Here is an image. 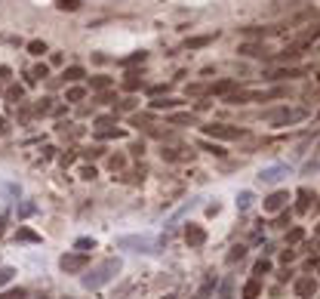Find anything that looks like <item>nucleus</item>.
I'll return each instance as SVG.
<instances>
[{
    "label": "nucleus",
    "instance_id": "8",
    "mask_svg": "<svg viewBox=\"0 0 320 299\" xmlns=\"http://www.w3.org/2000/svg\"><path fill=\"white\" fill-rule=\"evenodd\" d=\"M120 247H139L142 253H154V244H151V241H145V238H123V241H120Z\"/></svg>",
    "mask_w": 320,
    "mask_h": 299
},
{
    "label": "nucleus",
    "instance_id": "36",
    "mask_svg": "<svg viewBox=\"0 0 320 299\" xmlns=\"http://www.w3.org/2000/svg\"><path fill=\"white\" fill-rule=\"evenodd\" d=\"M317 235H320V228H317Z\"/></svg>",
    "mask_w": 320,
    "mask_h": 299
},
{
    "label": "nucleus",
    "instance_id": "34",
    "mask_svg": "<svg viewBox=\"0 0 320 299\" xmlns=\"http://www.w3.org/2000/svg\"><path fill=\"white\" fill-rule=\"evenodd\" d=\"M287 222H290V213H284V216L277 219V228H287Z\"/></svg>",
    "mask_w": 320,
    "mask_h": 299
},
{
    "label": "nucleus",
    "instance_id": "11",
    "mask_svg": "<svg viewBox=\"0 0 320 299\" xmlns=\"http://www.w3.org/2000/svg\"><path fill=\"white\" fill-rule=\"evenodd\" d=\"M259 293H262V284H259V278L247 281V287H243V299H259Z\"/></svg>",
    "mask_w": 320,
    "mask_h": 299
},
{
    "label": "nucleus",
    "instance_id": "15",
    "mask_svg": "<svg viewBox=\"0 0 320 299\" xmlns=\"http://www.w3.org/2000/svg\"><path fill=\"white\" fill-rule=\"evenodd\" d=\"M182 105V99H157V102H151V108H179Z\"/></svg>",
    "mask_w": 320,
    "mask_h": 299
},
{
    "label": "nucleus",
    "instance_id": "25",
    "mask_svg": "<svg viewBox=\"0 0 320 299\" xmlns=\"http://www.w3.org/2000/svg\"><path fill=\"white\" fill-rule=\"evenodd\" d=\"M240 52H243V56H262V49H259V46H253V43L240 46Z\"/></svg>",
    "mask_w": 320,
    "mask_h": 299
},
{
    "label": "nucleus",
    "instance_id": "33",
    "mask_svg": "<svg viewBox=\"0 0 320 299\" xmlns=\"http://www.w3.org/2000/svg\"><path fill=\"white\" fill-rule=\"evenodd\" d=\"M34 77H46V65H37L34 68Z\"/></svg>",
    "mask_w": 320,
    "mask_h": 299
},
{
    "label": "nucleus",
    "instance_id": "2",
    "mask_svg": "<svg viewBox=\"0 0 320 299\" xmlns=\"http://www.w3.org/2000/svg\"><path fill=\"white\" fill-rule=\"evenodd\" d=\"M86 266H89V256L86 253H65L59 259V269L65 275H80V272H86Z\"/></svg>",
    "mask_w": 320,
    "mask_h": 299
},
{
    "label": "nucleus",
    "instance_id": "12",
    "mask_svg": "<svg viewBox=\"0 0 320 299\" xmlns=\"http://www.w3.org/2000/svg\"><path fill=\"white\" fill-rule=\"evenodd\" d=\"M62 77H65L68 83H77V80L83 77V68H80V65H71V68H65V74H62Z\"/></svg>",
    "mask_w": 320,
    "mask_h": 299
},
{
    "label": "nucleus",
    "instance_id": "1",
    "mask_svg": "<svg viewBox=\"0 0 320 299\" xmlns=\"http://www.w3.org/2000/svg\"><path fill=\"white\" fill-rule=\"evenodd\" d=\"M117 272H120V259H105V262H99L96 269H89V275H83L80 281H83L86 290H99V287L108 284Z\"/></svg>",
    "mask_w": 320,
    "mask_h": 299
},
{
    "label": "nucleus",
    "instance_id": "13",
    "mask_svg": "<svg viewBox=\"0 0 320 299\" xmlns=\"http://www.w3.org/2000/svg\"><path fill=\"white\" fill-rule=\"evenodd\" d=\"M234 86H237L234 80H219V83H213V93H219V96H228Z\"/></svg>",
    "mask_w": 320,
    "mask_h": 299
},
{
    "label": "nucleus",
    "instance_id": "19",
    "mask_svg": "<svg viewBox=\"0 0 320 299\" xmlns=\"http://www.w3.org/2000/svg\"><path fill=\"white\" fill-rule=\"evenodd\" d=\"M210 40H213V37H188V43H185V46H188V49H200V46H206Z\"/></svg>",
    "mask_w": 320,
    "mask_h": 299
},
{
    "label": "nucleus",
    "instance_id": "31",
    "mask_svg": "<svg viewBox=\"0 0 320 299\" xmlns=\"http://www.w3.org/2000/svg\"><path fill=\"white\" fill-rule=\"evenodd\" d=\"M173 120H176V124H191V114H176Z\"/></svg>",
    "mask_w": 320,
    "mask_h": 299
},
{
    "label": "nucleus",
    "instance_id": "7",
    "mask_svg": "<svg viewBox=\"0 0 320 299\" xmlns=\"http://www.w3.org/2000/svg\"><path fill=\"white\" fill-rule=\"evenodd\" d=\"M299 117H302V111H274V114H268L271 124H293Z\"/></svg>",
    "mask_w": 320,
    "mask_h": 299
},
{
    "label": "nucleus",
    "instance_id": "20",
    "mask_svg": "<svg viewBox=\"0 0 320 299\" xmlns=\"http://www.w3.org/2000/svg\"><path fill=\"white\" fill-rule=\"evenodd\" d=\"M83 96H86V90H83V86H71V90H68V102H80Z\"/></svg>",
    "mask_w": 320,
    "mask_h": 299
},
{
    "label": "nucleus",
    "instance_id": "26",
    "mask_svg": "<svg viewBox=\"0 0 320 299\" xmlns=\"http://www.w3.org/2000/svg\"><path fill=\"white\" fill-rule=\"evenodd\" d=\"M237 204H240V207H243V210H247V207H250V204H253V195H250V191H243V195H240V198H237Z\"/></svg>",
    "mask_w": 320,
    "mask_h": 299
},
{
    "label": "nucleus",
    "instance_id": "30",
    "mask_svg": "<svg viewBox=\"0 0 320 299\" xmlns=\"http://www.w3.org/2000/svg\"><path fill=\"white\" fill-rule=\"evenodd\" d=\"M12 275H15V272H12V269H0V284H6V281H9V278H12Z\"/></svg>",
    "mask_w": 320,
    "mask_h": 299
},
{
    "label": "nucleus",
    "instance_id": "18",
    "mask_svg": "<svg viewBox=\"0 0 320 299\" xmlns=\"http://www.w3.org/2000/svg\"><path fill=\"white\" fill-rule=\"evenodd\" d=\"M89 86H92V90H102V93H105V90L111 86V80H108L105 74H99V77H92V80H89Z\"/></svg>",
    "mask_w": 320,
    "mask_h": 299
},
{
    "label": "nucleus",
    "instance_id": "4",
    "mask_svg": "<svg viewBox=\"0 0 320 299\" xmlns=\"http://www.w3.org/2000/svg\"><path fill=\"white\" fill-rule=\"evenodd\" d=\"M287 201H290V195H287V191H274V195H268V198H265V204H262V207H265L268 213H280V210L287 207Z\"/></svg>",
    "mask_w": 320,
    "mask_h": 299
},
{
    "label": "nucleus",
    "instance_id": "6",
    "mask_svg": "<svg viewBox=\"0 0 320 299\" xmlns=\"http://www.w3.org/2000/svg\"><path fill=\"white\" fill-rule=\"evenodd\" d=\"M314 293H317V281H314V278H299V281H296V296L311 299Z\"/></svg>",
    "mask_w": 320,
    "mask_h": 299
},
{
    "label": "nucleus",
    "instance_id": "35",
    "mask_svg": "<svg viewBox=\"0 0 320 299\" xmlns=\"http://www.w3.org/2000/svg\"><path fill=\"white\" fill-rule=\"evenodd\" d=\"M296 259V250H284V262H293Z\"/></svg>",
    "mask_w": 320,
    "mask_h": 299
},
{
    "label": "nucleus",
    "instance_id": "23",
    "mask_svg": "<svg viewBox=\"0 0 320 299\" xmlns=\"http://www.w3.org/2000/svg\"><path fill=\"white\" fill-rule=\"evenodd\" d=\"M243 253H247V247H231V253H228V262H237V259H243Z\"/></svg>",
    "mask_w": 320,
    "mask_h": 299
},
{
    "label": "nucleus",
    "instance_id": "29",
    "mask_svg": "<svg viewBox=\"0 0 320 299\" xmlns=\"http://www.w3.org/2000/svg\"><path fill=\"white\" fill-rule=\"evenodd\" d=\"M59 6H62V9H77L80 0H59Z\"/></svg>",
    "mask_w": 320,
    "mask_h": 299
},
{
    "label": "nucleus",
    "instance_id": "32",
    "mask_svg": "<svg viewBox=\"0 0 320 299\" xmlns=\"http://www.w3.org/2000/svg\"><path fill=\"white\" fill-rule=\"evenodd\" d=\"M80 176H83V179H96V170H92V167H83V173H80Z\"/></svg>",
    "mask_w": 320,
    "mask_h": 299
},
{
    "label": "nucleus",
    "instance_id": "10",
    "mask_svg": "<svg viewBox=\"0 0 320 299\" xmlns=\"http://www.w3.org/2000/svg\"><path fill=\"white\" fill-rule=\"evenodd\" d=\"M280 176H287V167H268V170H262V173H259V179H262V182H277Z\"/></svg>",
    "mask_w": 320,
    "mask_h": 299
},
{
    "label": "nucleus",
    "instance_id": "16",
    "mask_svg": "<svg viewBox=\"0 0 320 299\" xmlns=\"http://www.w3.org/2000/svg\"><path fill=\"white\" fill-rule=\"evenodd\" d=\"M15 241H31V244H40V238H37L31 228H18V232H15Z\"/></svg>",
    "mask_w": 320,
    "mask_h": 299
},
{
    "label": "nucleus",
    "instance_id": "27",
    "mask_svg": "<svg viewBox=\"0 0 320 299\" xmlns=\"http://www.w3.org/2000/svg\"><path fill=\"white\" fill-rule=\"evenodd\" d=\"M77 247H80V250H92V247H96V241H92V238H80V241H77Z\"/></svg>",
    "mask_w": 320,
    "mask_h": 299
},
{
    "label": "nucleus",
    "instance_id": "22",
    "mask_svg": "<svg viewBox=\"0 0 320 299\" xmlns=\"http://www.w3.org/2000/svg\"><path fill=\"white\" fill-rule=\"evenodd\" d=\"M268 269H271V262H268V259H259V262H256V269H253V275H256V278H262V275H268Z\"/></svg>",
    "mask_w": 320,
    "mask_h": 299
},
{
    "label": "nucleus",
    "instance_id": "3",
    "mask_svg": "<svg viewBox=\"0 0 320 299\" xmlns=\"http://www.w3.org/2000/svg\"><path fill=\"white\" fill-rule=\"evenodd\" d=\"M203 133L206 136H216V139H237L240 136V130L225 127V124H210V127H203Z\"/></svg>",
    "mask_w": 320,
    "mask_h": 299
},
{
    "label": "nucleus",
    "instance_id": "24",
    "mask_svg": "<svg viewBox=\"0 0 320 299\" xmlns=\"http://www.w3.org/2000/svg\"><path fill=\"white\" fill-rule=\"evenodd\" d=\"M28 49H31L34 56H40V52H46V43H40V40H34V43H28Z\"/></svg>",
    "mask_w": 320,
    "mask_h": 299
},
{
    "label": "nucleus",
    "instance_id": "21",
    "mask_svg": "<svg viewBox=\"0 0 320 299\" xmlns=\"http://www.w3.org/2000/svg\"><path fill=\"white\" fill-rule=\"evenodd\" d=\"M302 238H305V232H302V228H290V232H287V244H299Z\"/></svg>",
    "mask_w": 320,
    "mask_h": 299
},
{
    "label": "nucleus",
    "instance_id": "5",
    "mask_svg": "<svg viewBox=\"0 0 320 299\" xmlns=\"http://www.w3.org/2000/svg\"><path fill=\"white\" fill-rule=\"evenodd\" d=\"M185 241H188V247H200V244L206 241V232H203L200 225L188 222V228H185Z\"/></svg>",
    "mask_w": 320,
    "mask_h": 299
},
{
    "label": "nucleus",
    "instance_id": "14",
    "mask_svg": "<svg viewBox=\"0 0 320 299\" xmlns=\"http://www.w3.org/2000/svg\"><path fill=\"white\" fill-rule=\"evenodd\" d=\"M311 201H314V195H311V191H308V188H302V191H299V207H296V210H299V213H305V210H308V204H311Z\"/></svg>",
    "mask_w": 320,
    "mask_h": 299
},
{
    "label": "nucleus",
    "instance_id": "17",
    "mask_svg": "<svg viewBox=\"0 0 320 299\" xmlns=\"http://www.w3.org/2000/svg\"><path fill=\"white\" fill-rule=\"evenodd\" d=\"M0 299H28V290H22V287H12V290H3Z\"/></svg>",
    "mask_w": 320,
    "mask_h": 299
},
{
    "label": "nucleus",
    "instance_id": "28",
    "mask_svg": "<svg viewBox=\"0 0 320 299\" xmlns=\"http://www.w3.org/2000/svg\"><path fill=\"white\" fill-rule=\"evenodd\" d=\"M136 86H142V80H139L136 74H129V77H126V90H136Z\"/></svg>",
    "mask_w": 320,
    "mask_h": 299
},
{
    "label": "nucleus",
    "instance_id": "9",
    "mask_svg": "<svg viewBox=\"0 0 320 299\" xmlns=\"http://www.w3.org/2000/svg\"><path fill=\"white\" fill-rule=\"evenodd\" d=\"M290 77H302V68H277L268 74V80H290Z\"/></svg>",
    "mask_w": 320,
    "mask_h": 299
}]
</instances>
